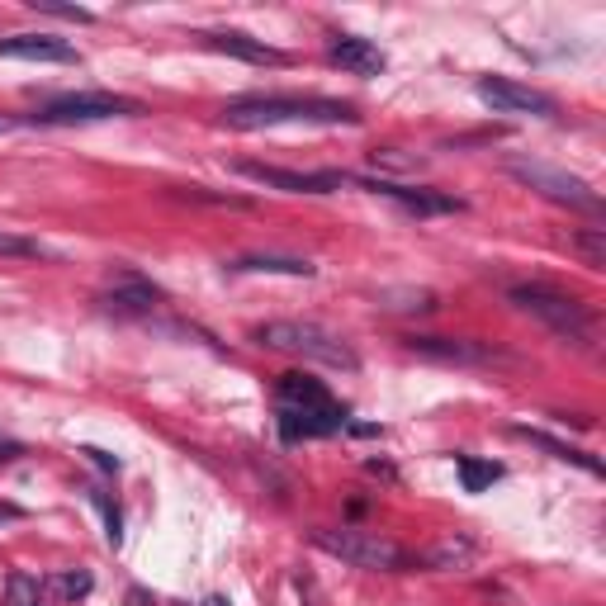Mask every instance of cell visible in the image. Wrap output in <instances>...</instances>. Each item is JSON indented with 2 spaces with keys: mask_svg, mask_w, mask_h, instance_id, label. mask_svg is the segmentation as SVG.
I'll return each mask as SVG.
<instances>
[{
  "mask_svg": "<svg viewBox=\"0 0 606 606\" xmlns=\"http://www.w3.org/2000/svg\"><path fill=\"white\" fill-rule=\"evenodd\" d=\"M86 493H90V502L105 512V540L119 550V545H124V517H119V507H114V502H109V493H100V488H86Z\"/></svg>",
  "mask_w": 606,
  "mask_h": 606,
  "instance_id": "obj_20",
  "label": "cell"
},
{
  "mask_svg": "<svg viewBox=\"0 0 606 606\" xmlns=\"http://www.w3.org/2000/svg\"><path fill=\"white\" fill-rule=\"evenodd\" d=\"M0 57H19V62H81L72 43L53 34H10L0 38Z\"/></svg>",
  "mask_w": 606,
  "mask_h": 606,
  "instance_id": "obj_13",
  "label": "cell"
},
{
  "mask_svg": "<svg viewBox=\"0 0 606 606\" xmlns=\"http://www.w3.org/2000/svg\"><path fill=\"white\" fill-rule=\"evenodd\" d=\"M474 90H479V100L493 109V114H535V119H550L554 109H559L545 90L517 86V81H507V76H483Z\"/></svg>",
  "mask_w": 606,
  "mask_h": 606,
  "instance_id": "obj_10",
  "label": "cell"
},
{
  "mask_svg": "<svg viewBox=\"0 0 606 606\" xmlns=\"http://www.w3.org/2000/svg\"><path fill=\"white\" fill-rule=\"evenodd\" d=\"M275 422L285 441H318V436H337L346 427V408L318 379L308 375H280L275 389Z\"/></svg>",
  "mask_w": 606,
  "mask_h": 606,
  "instance_id": "obj_2",
  "label": "cell"
},
{
  "mask_svg": "<svg viewBox=\"0 0 606 606\" xmlns=\"http://www.w3.org/2000/svg\"><path fill=\"white\" fill-rule=\"evenodd\" d=\"M507 299L517 303L521 313H531V318L545 322L554 337L588 341V332H592L588 308L578 299H569V294H559V289H550V285H517V289H507Z\"/></svg>",
  "mask_w": 606,
  "mask_h": 606,
  "instance_id": "obj_5",
  "label": "cell"
},
{
  "mask_svg": "<svg viewBox=\"0 0 606 606\" xmlns=\"http://www.w3.org/2000/svg\"><path fill=\"white\" fill-rule=\"evenodd\" d=\"M57 588L67 592V597H86V592H90V573H62V578H57Z\"/></svg>",
  "mask_w": 606,
  "mask_h": 606,
  "instance_id": "obj_25",
  "label": "cell"
},
{
  "mask_svg": "<svg viewBox=\"0 0 606 606\" xmlns=\"http://www.w3.org/2000/svg\"><path fill=\"white\" fill-rule=\"evenodd\" d=\"M313 545L327 550L332 559L341 564H351V569H375V573H403L412 569V559L398 545H393L389 535L379 531H351V526H341V531H313Z\"/></svg>",
  "mask_w": 606,
  "mask_h": 606,
  "instance_id": "obj_3",
  "label": "cell"
},
{
  "mask_svg": "<svg viewBox=\"0 0 606 606\" xmlns=\"http://www.w3.org/2000/svg\"><path fill=\"white\" fill-rule=\"evenodd\" d=\"M157 299H161L157 285H143V280H124V285L109 289L100 303H105L109 313H128V318H133V313H152V308H157Z\"/></svg>",
  "mask_w": 606,
  "mask_h": 606,
  "instance_id": "obj_16",
  "label": "cell"
},
{
  "mask_svg": "<svg viewBox=\"0 0 606 606\" xmlns=\"http://www.w3.org/2000/svg\"><path fill=\"white\" fill-rule=\"evenodd\" d=\"M232 171L266 185V190H285V195H332L346 185V176H337V171H285V166H266V161H237Z\"/></svg>",
  "mask_w": 606,
  "mask_h": 606,
  "instance_id": "obj_8",
  "label": "cell"
},
{
  "mask_svg": "<svg viewBox=\"0 0 606 606\" xmlns=\"http://www.w3.org/2000/svg\"><path fill=\"white\" fill-rule=\"evenodd\" d=\"M356 185H365L370 195H384V199H393L398 209H408V214H417V218H431V214H460L464 209V199H455V195H436V190H412V185H393V180H356Z\"/></svg>",
  "mask_w": 606,
  "mask_h": 606,
  "instance_id": "obj_11",
  "label": "cell"
},
{
  "mask_svg": "<svg viewBox=\"0 0 606 606\" xmlns=\"http://www.w3.org/2000/svg\"><path fill=\"white\" fill-rule=\"evenodd\" d=\"M578 251H583V266L588 270H606V232L602 228L578 232Z\"/></svg>",
  "mask_w": 606,
  "mask_h": 606,
  "instance_id": "obj_21",
  "label": "cell"
},
{
  "mask_svg": "<svg viewBox=\"0 0 606 606\" xmlns=\"http://www.w3.org/2000/svg\"><path fill=\"white\" fill-rule=\"evenodd\" d=\"M460 483H464V493H483V488H493V483L502 479V464L493 460H474V455H460Z\"/></svg>",
  "mask_w": 606,
  "mask_h": 606,
  "instance_id": "obj_19",
  "label": "cell"
},
{
  "mask_svg": "<svg viewBox=\"0 0 606 606\" xmlns=\"http://www.w3.org/2000/svg\"><path fill=\"white\" fill-rule=\"evenodd\" d=\"M327 57H332V67H341V72H351V76H379L384 67H389V57L379 53V43H370V38H356V34L332 38Z\"/></svg>",
  "mask_w": 606,
  "mask_h": 606,
  "instance_id": "obj_12",
  "label": "cell"
},
{
  "mask_svg": "<svg viewBox=\"0 0 606 606\" xmlns=\"http://www.w3.org/2000/svg\"><path fill=\"white\" fill-rule=\"evenodd\" d=\"M474 559V540H464V535H446V540H436L427 554V569H464Z\"/></svg>",
  "mask_w": 606,
  "mask_h": 606,
  "instance_id": "obj_18",
  "label": "cell"
},
{
  "mask_svg": "<svg viewBox=\"0 0 606 606\" xmlns=\"http://www.w3.org/2000/svg\"><path fill=\"white\" fill-rule=\"evenodd\" d=\"M5 606H38V583L24 573H10V602Z\"/></svg>",
  "mask_w": 606,
  "mask_h": 606,
  "instance_id": "obj_22",
  "label": "cell"
},
{
  "mask_svg": "<svg viewBox=\"0 0 606 606\" xmlns=\"http://www.w3.org/2000/svg\"><path fill=\"white\" fill-rule=\"evenodd\" d=\"M5 521H24V507H15V502H0V526Z\"/></svg>",
  "mask_w": 606,
  "mask_h": 606,
  "instance_id": "obj_27",
  "label": "cell"
},
{
  "mask_svg": "<svg viewBox=\"0 0 606 606\" xmlns=\"http://www.w3.org/2000/svg\"><path fill=\"white\" fill-rule=\"evenodd\" d=\"M38 15H57V19H72V24H90V10H76V5H48V0H34Z\"/></svg>",
  "mask_w": 606,
  "mask_h": 606,
  "instance_id": "obj_24",
  "label": "cell"
},
{
  "mask_svg": "<svg viewBox=\"0 0 606 606\" xmlns=\"http://www.w3.org/2000/svg\"><path fill=\"white\" fill-rule=\"evenodd\" d=\"M408 351L422 360H436V365H464V370H488V365L507 360L498 346L469 337H408Z\"/></svg>",
  "mask_w": 606,
  "mask_h": 606,
  "instance_id": "obj_9",
  "label": "cell"
},
{
  "mask_svg": "<svg viewBox=\"0 0 606 606\" xmlns=\"http://www.w3.org/2000/svg\"><path fill=\"white\" fill-rule=\"evenodd\" d=\"M261 346H275V351H289V356H303V360H322V365H337V370H356V351L346 346L341 337H332L327 327L318 322H266L256 332Z\"/></svg>",
  "mask_w": 606,
  "mask_h": 606,
  "instance_id": "obj_4",
  "label": "cell"
},
{
  "mask_svg": "<svg viewBox=\"0 0 606 606\" xmlns=\"http://www.w3.org/2000/svg\"><path fill=\"white\" fill-rule=\"evenodd\" d=\"M521 436H526V441H535V446H540V450H550L554 460H564V464H578V469H588L592 479H602V460H597V455H588V450L569 446V441H554L550 431H531V427H521Z\"/></svg>",
  "mask_w": 606,
  "mask_h": 606,
  "instance_id": "obj_17",
  "label": "cell"
},
{
  "mask_svg": "<svg viewBox=\"0 0 606 606\" xmlns=\"http://www.w3.org/2000/svg\"><path fill=\"white\" fill-rule=\"evenodd\" d=\"M10 128H15V119H5V114H0V133H10Z\"/></svg>",
  "mask_w": 606,
  "mask_h": 606,
  "instance_id": "obj_31",
  "label": "cell"
},
{
  "mask_svg": "<svg viewBox=\"0 0 606 606\" xmlns=\"http://www.w3.org/2000/svg\"><path fill=\"white\" fill-rule=\"evenodd\" d=\"M15 455H24V446H19V441H0V464H10Z\"/></svg>",
  "mask_w": 606,
  "mask_h": 606,
  "instance_id": "obj_28",
  "label": "cell"
},
{
  "mask_svg": "<svg viewBox=\"0 0 606 606\" xmlns=\"http://www.w3.org/2000/svg\"><path fill=\"white\" fill-rule=\"evenodd\" d=\"M228 270L232 275H294V280H313L318 275V266L299 261V256H237Z\"/></svg>",
  "mask_w": 606,
  "mask_h": 606,
  "instance_id": "obj_15",
  "label": "cell"
},
{
  "mask_svg": "<svg viewBox=\"0 0 606 606\" xmlns=\"http://www.w3.org/2000/svg\"><path fill=\"white\" fill-rule=\"evenodd\" d=\"M199 606H228V597H204Z\"/></svg>",
  "mask_w": 606,
  "mask_h": 606,
  "instance_id": "obj_30",
  "label": "cell"
},
{
  "mask_svg": "<svg viewBox=\"0 0 606 606\" xmlns=\"http://www.w3.org/2000/svg\"><path fill=\"white\" fill-rule=\"evenodd\" d=\"M86 455H90V460H95V464H100L105 474H114V469H119V460H114L109 450H100V446H86Z\"/></svg>",
  "mask_w": 606,
  "mask_h": 606,
  "instance_id": "obj_26",
  "label": "cell"
},
{
  "mask_svg": "<svg viewBox=\"0 0 606 606\" xmlns=\"http://www.w3.org/2000/svg\"><path fill=\"white\" fill-rule=\"evenodd\" d=\"M228 128H275V124H360V114L346 100H322V95H237L223 105Z\"/></svg>",
  "mask_w": 606,
  "mask_h": 606,
  "instance_id": "obj_1",
  "label": "cell"
},
{
  "mask_svg": "<svg viewBox=\"0 0 606 606\" xmlns=\"http://www.w3.org/2000/svg\"><path fill=\"white\" fill-rule=\"evenodd\" d=\"M507 171H512L521 185H531L535 195L554 199V204L588 209V214H597V209H602V195L592 190L588 180H583V176H569V171H559V166H545V161H512Z\"/></svg>",
  "mask_w": 606,
  "mask_h": 606,
  "instance_id": "obj_7",
  "label": "cell"
},
{
  "mask_svg": "<svg viewBox=\"0 0 606 606\" xmlns=\"http://www.w3.org/2000/svg\"><path fill=\"white\" fill-rule=\"evenodd\" d=\"M0 256H43V247H38V242H29V237H19V232L0 228Z\"/></svg>",
  "mask_w": 606,
  "mask_h": 606,
  "instance_id": "obj_23",
  "label": "cell"
},
{
  "mask_svg": "<svg viewBox=\"0 0 606 606\" xmlns=\"http://www.w3.org/2000/svg\"><path fill=\"white\" fill-rule=\"evenodd\" d=\"M128 602H133V606H152V597H147L143 588H133V592H128Z\"/></svg>",
  "mask_w": 606,
  "mask_h": 606,
  "instance_id": "obj_29",
  "label": "cell"
},
{
  "mask_svg": "<svg viewBox=\"0 0 606 606\" xmlns=\"http://www.w3.org/2000/svg\"><path fill=\"white\" fill-rule=\"evenodd\" d=\"M119 114H138V105L109 90H72V95L43 100L34 109V124H95V119H119Z\"/></svg>",
  "mask_w": 606,
  "mask_h": 606,
  "instance_id": "obj_6",
  "label": "cell"
},
{
  "mask_svg": "<svg viewBox=\"0 0 606 606\" xmlns=\"http://www.w3.org/2000/svg\"><path fill=\"white\" fill-rule=\"evenodd\" d=\"M204 43H209V48H218V53L242 57V62H270V67H280V62H285V53H275L270 43H261V38H251V34H237V29L204 34Z\"/></svg>",
  "mask_w": 606,
  "mask_h": 606,
  "instance_id": "obj_14",
  "label": "cell"
}]
</instances>
